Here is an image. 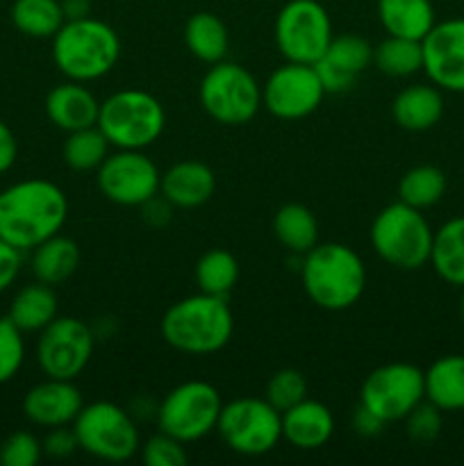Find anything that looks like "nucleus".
I'll list each match as a JSON object with an SVG mask.
<instances>
[{
    "label": "nucleus",
    "instance_id": "obj_1",
    "mask_svg": "<svg viewBox=\"0 0 464 466\" xmlns=\"http://www.w3.org/2000/svg\"><path fill=\"white\" fill-rule=\"evenodd\" d=\"M66 218V194L44 177L16 182L0 196V237L18 250H32L57 235Z\"/></svg>",
    "mask_w": 464,
    "mask_h": 466
},
{
    "label": "nucleus",
    "instance_id": "obj_2",
    "mask_svg": "<svg viewBox=\"0 0 464 466\" xmlns=\"http://www.w3.org/2000/svg\"><path fill=\"white\" fill-rule=\"evenodd\" d=\"M303 289L317 308L348 309L367 289V267L355 248L337 241L317 244L300 258Z\"/></svg>",
    "mask_w": 464,
    "mask_h": 466
},
{
    "label": "nucleus",
    "instance_id": "obj_3",
    "mask_svg": "<svg viewBox=\"0 0 464 466\" xmlns=\"http://www.w3.org/2000/svg\"><path fill=\"white\" fill-rule=\"evenodd\" d=\"M159 330L177 353L214 355L232 339L235 317L227 299L198 291L173 303L162 317Z\"/></svg>",
    "mask_w": 464,
    "mask_h": 466
},
{
    "label": "nucleus",
    "instance_id": "obj_4",
    "mask_svg": "<svg viewBox=\"0 0 464 466\" xmlns=\"http://www.w3.org/2000/svg\"><path fill=\"white\" fill-rule=\"evenodd\" d=\"M121 57V39L109 23L85 16L66 21L53 36V62L66 80L94 82Z\"/></svg>",
    "mask_w": 464,
    "mask_h": 466
},
{
    "label": "nucleus",
    "instance_id": "obj_5",
    "mask_svg": "<svg viewBox=\"0 0 464 466\" xmlns=\"http://www.w3.org/2000/svg\"><path fill=\"white\" fill-rule=\"evenodd\" d=\"M432 235L435 232L421 209L398 200L378 212L368 239L382 262L398 271H417L430 262Z\"/></svg>",
    "mask_w": 464,
    "mask_h": 466
},
{
    "label": "nucleus",
    "instance_id": "obj_6",
    "mask_svg": "<svg viewBox=\"0 0 464 466\" xmlns=\"http://www.w3.org/2000/svg\"><path fill=\"white\" fill-rule=\"evenodd\" d=\"M96 126L114 148L144 150L162 137L166 112L148 91L121 89L100 103Z\"/></svg>",
    "mask_w": 464,
    "mask_h": 466
},
{
    "label": "nucleus",
    "instance_id": "obj_7",
    "mask_svg": "<svg viewBox=\"0 0 464 466\" xmlns=\"http://www.w3.org/2000/svg\"><path fill=\"white\" fill-rule=\"evenodd\" d=\"M198 98L207 116L221 126H246L262 107V85L248 68L223 59L203 76Z\"/></svg>",
    "mask_w": 464,
    "mask_h": 466
},
{
    "label": "nucleus",
    "instance_id": "obj_8",
    "mask_svg": "<svg viewBox=\"0 0 464 466\" xmlns=\"http://www.w3.org/2000/svg\"><path fill=\"white\" fill-rule=\"evenodd\" d=\"M71 426L80 451L103 462H127L141 449L136 423L126 410L109 400L85 405Z\"/></svg>",
    "mask_w": 464,
    "mask_h": 466
},
{
    "label": "nucleus",
    "instance_id": "obj_9",
    "mask_svg": "<svg viewBox=\"0 0 464 466\" xmlns=\"http://www.w3.org/2000/svg\"><path fill=\"white\" fill-rule=\"evenodd\" d=\"M223 400L214 385L205 380H187L173 387L157 408V426L182 444L200 441L217 431Z\"/></svg>",
    "mask_w": 464,
    "mask_h": 466
},
{
    "label": "nucleus",
    "instance_id": "obj_10",
    "mask_svg": "<svg viewBox=\"0 0 464 466\" xmlns=\"http://www.w3.org/2000/svg\"><path fill=\"white\" fill-rule=\"evenodd\" d=\"M217 432L232 453L267 455L282 440V414L267 399H235L223 403Z\"/></svg>",
    "mask_w": 464,
    "mask_h": 466
},
{
    "label": "nucleus",
    "instance_id": "obj_11",
    "mask_svg": "<svg viewBox=\"0 0 464 466\" xmlns=\"http://www.w3.org/2000/svg\"><path fill=\"white\" fill-rule=\"evenodd\" d=\"M332 21L318 0H289L276 18V46L285 62L317 64L332 41Z\"/></svg>",
    "mask_w": 464,
    "mask_h": 466
},
{
    "label": "nucleus",
    "instance_id": "obj_12",
    "mask_svg": "<svg viewBox=\"0 0 464 466\" xmlns=\"http://www.w3.org/2000/svg\"><path fill=\"white\" fill-rule=\"evenodd\" d=\"M421 400H426V376L409 362L373 369L359 390V405L385 423L403 421Z\"/></svg>",
    "mask_w": 464,
    "mask_h": 466
},
{
    "label": "nucleus",
    "instance_id": "obj_13",
    "mask_svg": "<svg viewBox=\"0 0 464 466\" xmlns=\"http://www.w3.org/2000/svg\"><path fill=\"white\" fill-rule=\"evenodd\" d=\"M96 335L76 317H57L39 332L36 364L45 378L76 380L94 355Z\"/></svg>",
    "mask_w": 464,
    "mask_h": 466
},
{
    "label": "nucleus",
    "instance_id": "obj_14",
    "mask_svg": "<svg viewBox=\"0 0 464 466\" xmlns=\"http://www.w3.org/2000/svg\"><path fill=\"white\" fill-rule=\"evenodd\" d=\"M157 164L144 155V150H123L109 153L96 171L100 194L123 208H141L159 194Z\"/></svg>",
    "mask_w": 464,
    "mask_h": 466
},
{
    "label": "nucleus",
    "instance_id": "obj_15",
    "mask_svg": "<svg viewBox=\"0 0 464 466\" xmlns=\"http://www.w3.org/2000/svg\"><path fill=\"white\" fill-rule=\"evenodd\" d=\"M323 82L312 64L285 62L262 85V105L280 121H300L323 103Z\"/></svg>",
    "mask_w": 464,
    "mask_h": 466
},
{
    "label": "nucleus",
    "instance_id": "obj_16",
    "mask_svg": "<svg viewBox=\"0 0 464 466\" xmlns=\"http://www.w3.org/2000/svg\"><path fill=\"white\" fill-rule=\"evenodd\" d=\"M421 46L428 80L441 91L464 94V18L435 23Z\"/></svg>",
    "mask_w": 464,
    "mask_h": 466
},
{
    "label": "nucleus",
    "instance_id": "obj_17",
    "mask_svg": "<svg viewBox=\"0 0 464 466\" xmlns=\"http://www.w3.org/2000/svg\"><path fill=\"white\" fill-rule=\"evenodd\" d=\"M82 408H85V400L73 380L45 378L39 385L30 387L23 396V414L27 421L39 428H48V431L71 426Z\"/></svg>",
    "mask_w": 464,
    "mask_h": 466
},
{
    "label": "nucleus",
    "instance_id": "obj_18",
    "mask_svg": "<svg viewBox=\"0 0 464 466\" xmlns=\"http://www.w3.org/2000/svg\"><path fill=\"white\" fill-rule=\"evenodd\" d=\"M373 64V46L359 35L332 36L326 55L314 64L326 94L348 91L359 73Z\"/></svg>",
    "mask_w": 464,
    "mask_h": 466
},
{
    "label": "nucleus",
    "instance_id": "obj_19",
    "mask_svg": "<svg viewBox=\"0 0 464 466\" xmlns=\"http://www.w3.org/2000/svg\"><path fill=\"white\" fill-rule=\"evenodd\" d=\"M217 191L212 168L196 159H182L162 173L159 194L177 209H194L207 203Z\"/></svg>",
    "mask_w": 464,
    "mask_h": 466
},
{
    "label": "nucleus",
    "instance_id": "obj_20",
    "mask_svg": "<svg viewBox=\"0 0 464 466\" xmlns=\"http://www.w3.org/2000/svg\"><path fill=\"white\" fill-rule=\"evenodd\" d=\"M100 100L94 91L86 89L85 82L66 80L45 96V116L55 127L68 132L91 127L98 123Z\"/></svg>",
    "mask_w": 464,
    "mask_h": 466
},
{
    "label": "nucleus",
    "instance_id": "obj_21",
    "mask_svg": "<svg viewBox=\"0 0 464 466\" xmlns=\"http://www.w3.org/2000/svg\"><path fill=\"white\" fill-rule=\"evenodd\" d=\"M335 417L330 408L318 400L303 399L282 412V440L298 451H317L330 441Z\"/></svg>",
    "mask_w": 464,
    "mask_h": 466
},
{
    "label": "nucleus",
    "instance_id": "obj_22",
    "mask_svg": "<svg viewBox=\"0 0 464 466\" xmlns=\"http://www.w3.org/2000/svg\"><path fill=\"white\" fill-rule=\"evenodd\" d=\"M396 126L409 132H426L444 116V96L435 85H409L391 103Z\"/></svg>",
    "mask_w": 464,
    "mask_h": 466
},
{
    "label": "nucleus",
    "instance_id": "obj_23",
    "mask_svg": "<svg viewBox=\"0 0 464 466\" xmlns=\"http://www.w3.org/2000/svg\"><path fill=\"white\" fill-rule=\"evenodd\" d=\"M378 21L389 36L423 41L437 23L430 0H378Z\"/></svg>",
    "mask_w": 464,
    "mask_h": 466
},
{
    "label": "nucleus",
    "instance_id": "obj_24",
    "mask_svg": "<svg viewBox=\"0 0 464 466\" xmlns=\"http://www.w3.org/2000/svg\"><path fill=\"white\" fill-rule=\"evenodd\" d=\"M426 376V400L441 412L464 410V355H444L423 371Z\"/></svg>",
    "mask_w": 464,
    "mask_h": 466
},
{
    "label": "nucleus",
    "instance_id": "obj_25",
    "mask_svg": "<svg viewBox=\"0 0 464 466\" xmlns=\"http://www.w3.org/2000/svg\"><path fill=\"white\" fill-rule=\"evenodd\" d=\"M77 267H80V246L59 232L32 248V273L44 285H62L73 278Z\"/></svg>",
    "mask_w": 464,
    "mask_h": 466
},
{
    "label": "nucleus",
    "instance_id": "obj_26",
    "mask_svg": "<svg viewBox=\"0 0 464 466\" xmlns=\"http://www.w3.org/2000/svg\"><path fill=\"white\" fill-rule=\"evenodd\" d=\"M57 294L50 285L36 280L16 291L9 305V321L21 332H41L53 319H57Z\"/></svg>",
    "mask_w": 464,
    "mask_h": 466
},
{
    "label": "nucleus",
    "instance_id": "obj_27",
    "mask_svg": "<svg viewBox=\"0 0 464 466\" xmlns=\"http://www.w3.org/2000/svg\"><path fill=\"white\" fill-rule=\"evenodd\" d=\"M430 264L437 276L455 287H464V217H455L432 235Z\"/></svg>",
    "mask_w": 464,
    "mask_h": 466
},
{
    "label": "nucleus",
    "instance_id": "obj_28",
    "mask_svg": "<svg viewBox=\"0 0 464 466\" xmlns=\"http://www.w3.org/2000/svg\"><path fill=\"white\" fill-rule=\"evenodd\" d=\"M187 50L205 64L223 62L230 48V32L226 23L209 12H196L185 25Z\"/></svg>",
    "mask_w": 464,
    "mask_h": 466
},
{
    "label": "nucleus",
    "instance_id": "obj_29",
    "mask_svg": "<svg viewBox=\"0 0 464 466\" xmlns=\"http://www.w3.org/2000/svg\"><path fill=\"white\" fill-rule=\"evenodd\" d=\"M273 232L276 239L298 258L318 244L317 217L300 203H287L277 209L273 218Z\"/></svg>",
    "mask_w": 464,
    "mask_h": 466
},
{
    "label": "nucleus",
    "instance_id": "obj_30",
    "mask_svg": "<svg viewBox=\"0 0 464 466\" xmlns=\"http://www.w3.org/2000/svg\"><path fill=\"white\" fill-rule=\"evenodd\" d=\"M12 23L32 39H53L66 23L59 0H14Z\"/></svg>",
    "mask_w": 464,
    "mask_h": 466
},
{
    "label": "nucleus",
    "instance_id": "obj_31",
    "mask_svg": "<svg viewBox=\"0 0 464 466\" xmlns=\"http://www.w3.org/2000/svg\"><path fill=\"white\" fill-rule=\"evenodd\" d=\"M196 285L203 294L223 296L227 299L239 280V262L235 255L226 248H212L200 255L194 268Z\"/></svg>",
    "mask_w": 464,
    "mask_h": 466
},
{
    "label": "nucleus",
    "instance_id": "obj_32",
    "mask_svg": "<svg viewBox=\"0 0 464 466\" xmlns=\"http://www.w3.org/2000/svg\"><path fill=\"white\" fill-rule=\"evenodd\" d=\"M446 194V176L432 164H419L403 173L398 182V200L417 209H428Z\"/></svg>",
    "mask_w": 464,
    "mask_h": 466
},
{
    "label": "nucleus",
    "instance_id": "obj_33",
    "mask_svg": "<svg viewBox=\"0 0 464 466\" xmlns=\"http://www.w3.org/2000/svg\"><path fill=\"white\" fill-rule=\"evenodd\" d=\"M109 148H112V144L107 141V137L100 132L98 126H91L68 132L66 141H64L62 157L66 167L77 173L98 171V167L109 155Z\"/></svg>",
    "mask_w": 464,
    "mask_h": 466
},
{
    "label": "nucleus",
    "instance_id": "obj_34",
    "mask_svg": "<svg viewBox=\"0 0 464 466\" xmlns=\"http://www.w3.org/2000/svg\"><path fill=\"white\" fill-rule=\"evenodd\" d=\"M373 64L389 77H409L423 71L421 41L389 36L373 48Z\"/></svg>",
    "mask_w": 464,
    "mask_h": 466
},
{
    "label": "nucleus",
    "instance_id": "obj_35",
    "mask_svg": "<svg viewBox=\"0 0 464 466\" xmlns=\"http://www.w3.org/2000/svg\"><path fill=\"white\" fill-rule=\"evenodd\" d=\"M264 399L280 414L287 412L296 403L308 399V380H305V376L298 369H280V371H276L268 378Z\"/></svg>",
    "mask_w": 464,
    "mask_h": 466
},
{
    "label": "nucleus",
    "instance_id": "obj_36",
    "mask_svg": "<svg viewBox=\"0 0 464 466\" xmlns=\"http://www.w3.org/2000/svg\"><path fill=\"white\" fill-rule=\"evenodd\" d=\"M23 360H25L23 332L9 321V317L0 319V385L9 382L21 371Z\"/></svg>",
    "mask_w": 464,
    "mask_h": 466
},
{
    "label": "nucleus",
    "instance_id": "obj_37",
    "mask_svg": "<svg viewBox=\"0 0 464 466\" xmlns=\"http://www.w3.org/2000/svg\"><path fill=\"white\" fill-rule=\"evenodd\" d=\"M44 449L32 432L16 431L0 444V464L3 466H36Z\"/></svg>",
    "mask_w": 464,
    "mask_h": 466
},
{
    "label": "nucleus",
    "instance_id": "obj_38",
    "mask_svg": "<svg viewBox=\"0 0 464 466\" xmlns=\"http://www.w3.org/2000/svg\"><path fill=\"white\" fill-rule=\"evenodd\" d=\"M141 458L148 466H187L185 444L159 431L141 446Z\"/></svg>",
    "mask_w": 464,
    "mask_h": 466
},
{
    "label": "nucleus",
    "instance_id": "obj_39",
    "mask_svg": "<svg viewBox=\"0 0 464 466\" xmlns=\"http://www.w3.org/2000/svg\"><path fill=\"white\" fill-rule=\"evenodd\" d=\"M403 421L409 440L419 444H430L441 432V410L435 408L430 400H421Z\"/></svg>",
    "mask_w": 464,
    "mask_h": 466
},
{
    "label": "nucleus",
    "instance_id": "obj_40",
    "mask_svg": "<svg viewBox=\"0 0 464 466\" xmlns=\"http://www.w3.org/2000/svg\"><path fill=\"white\" fill-rule=\"evenodd\" d=\"M41 449H44V455H48V458L64 460L76 453L80 446H77V437L73 432V426H59L50 428L48 435L41 441Z\"/></svg>",
    "mask_w": 464,
    "mask_h": 466
},
{
    "label": "nucleus",
    "instance_id": "obj_41",
    "mask_svg": "<svg viewBox=\"0 0 464 466\" xmlns=\"http://www.w3.org/2000/svg\"><path fill=\"white\" fill-rule=\"evenodd\" d=\"M23 267V250L0 237V294L14 285Z\"/></svg>",
    "mask_w": 464,
    "mask_h": 466
},
{
    "label": "nucleus",
    "instance_id": "obj_42",
    "mask_svg": "<svg viewBox=\"0 0 464 466\" xmlns=\"http://www.w3.org/2000/svg\"><path fill=\"white\" fill-rule=\"evenodd\" d=\"M171 209L173 205L168 203L164 196L162 198L153 196L148 203L141 205V217H144V221L150 223L153 228H164L168 221H171Z\"/></svg>",
    "mask_w": 464,
    "mask_h": 466
},
{
    "label": "nucleus",
    "instance_id": "obj_43",
    "mask_svg": "<svg viewBox=\"0 0 464 466\" xmlns=\"http://www.w3.org/2000/svg\"><path fill=\"white\" fill-rule=\"evenodd\" d=\"M350 423H353V431L358 432V435H362V437L380 435L382 428L387 426V423L380 421V419H378L376 414L368 412V410L364 408V405H358V408H355Z\"/></svg>",
    "mask_w": 464,
    "mask_h": 466
},
{
    "label": "nucleus",
    "instance_id": "obj_44",
    "mask_svg": "<svg viewBox=\"0 0 464 466\" xmlns=\"http://www.w3.org/2000/svg\"><path fill=\"white\" fill-rule=\"evenodd\" d=\"M18 157V141L12 127L0 121V173H7Z\"/></svg>",
    "mask_w": 464,
    "mask_h": 466
},
{
    "label": "nucleus",
    "instance_id": "obj_45",
    "mask_svg": "<svg viewBox=\"0 0 464 466\" xmlns=\"http://www.w3.org/2000/svg\"><path fill=\"white\" fill-rule=\"evenodd\" d=\"M64 9L66 21H76V18L89 16L91 12V0H59Z\"/></svg>",
    "mask_w": 464,
    "mask_h": 466
},
{
    "label": "nucleus",
    "instance_id": "obj_46",
    "mask_svg": "<svg viewBox=\"0 0 464 466\" xmlns=\"http://www.w3.org/2000/svg\"><path fill=\"white\" fill-rule=\"evenodd\" d=\"M464 289V287H462ZM459 312H462V321H464V291H462V300H459Z\"/></svg>",
    "mask_w": 464,
    "mask_h": 466
},
{
    "label": "nucleus",
    "instance_id": "obj_47",
    "mask_svg": "<svg viewBox=\"0 0 464 466\" xmlns=\"http://www.w3.org/2000/svg\"><path fill=\"white\" fill-rule=\"evenodd\" d=\"M0 196H3V189H0Z\"/></svg>",
    "mask_w": 464,
    "mask_h": 466
}]
</instances>
